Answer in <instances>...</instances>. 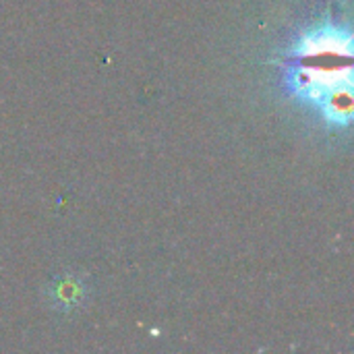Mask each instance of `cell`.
Here are the masks:
<instances>
[{"mask_svg":"<svg viewBox=\"0 0 354 354\" xmlns=\"http://www.w3.org/2000/svg\"><path fill=\"white\" fill-rule=\"evenodd\" d=\"M85 297H87V282L77 274H62L54 278L52 284L48 286V299L56 311L71 313L83 305Z\"/></svg>","mask_w":354,"mask_h":354,"instance_id":"6da1fadb","label":"cell"}]
</instances>
